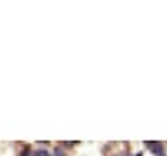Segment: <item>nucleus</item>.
Segmentation results:
<instances>
[{
    "label": "nucleus",
    "mask_w": 167,
    "mask_h": 156,
    "mask_svg": "<svg viewBox=\"0 0 167 156\" xmlns=\"http://www.w3.org/2000/svg\"><path fill=\"white\" fill-rule=\"evenodd\" d=\"M161 150H163L161 144H158V142H153V146H152V152H153V153H157V155L160 156V155H161Z\"/></svg>",
    "instance_id": "nucleus-1"
},
{
    "label": "nucleus",
    "mask_w": 167,
    "mask_h": 156,
    "mask_svg": "<svg viewBox=\"0 0 167 156\" xmlns=\"http://www.w3.org/2000/svg\"><path fill=\"white\" fill-rule=\"evenodd\" d=\"M36 156H49V153L46 150H38L36 152Z\"/></svg>",
    "instance_id": "nucleus-2"
},
{
    "label": "nucleus",
    "mask_w": 167,
    "mask_h": 156,
    "mask_svg": "<svg viewBox=\"0 0 167 156\" xmlns=\"http://www.w3.org/2000/svg\"><path fill=\"white\" fill-rule=\"evenodd\" d=\"M55 153H56V156H62V152H61V150H59V149H58V150H56V152H55Z\"/></svg>",
    "instance_id": "nucleus-3"
}]
</instances>
